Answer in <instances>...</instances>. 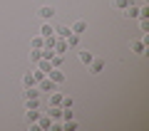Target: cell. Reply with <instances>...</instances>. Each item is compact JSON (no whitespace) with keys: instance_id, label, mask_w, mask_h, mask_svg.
Segmentation results:
<instances>
[{"instance_id":"cell-27","label":"cell","mask_w":149,"mask_h":131,"mask_svg":"<svg viewBox=\"0 0 149 131\" xmlns=\"http://www.w3.org/2000/svg\"><path fill=\"white\" fill-rule=\"evenodd\" d=\"M139 30H142V32L149 30V20H147V17H139Z\"/></svg>"},{"instance_id":"cell-14","label":"cell","mask_w":149,"mask_h":131,"mask_svg":"<svg viewBox=\"0 0 149 131\" xmlns=\"http://www.w3.org/2000/svg\"><path fill=\"white\" fill-rule=\"evenodd\" d=\"M92 59H95V54H92L90 50H80V62L85 64V67H87V64L92 62Z\"/></svg>"},{"instance_id":"cell-21","label":"cell","mask_w":149,"mask_h":131,"mask_svg":"<svg viewBox=\"0 0 149 131\" xmlns=\"http://www.w3.org/2000/svg\"><path fill=\"white\" fill-rule=\"evenodd\" d=\"M62 62H65V54H57V52H55L52 59H50V64H52V67H62Z\"/></svg>"},{"instance_id":"cell-22","label":"cell","mask_w":149,"mask_h":131,"mask_svg":"<svg viewBox=\"0 0 149 131\" xmlns=\"http://www.w3.org/2000/svg\"><path fill=\"white\" fill-rule=\"evenodd\" d=\"M55 42H57V37H55V35L45 37V45H42V50H55Z\"/></svg>"},{"instance_id":"cell-16","label":"cell","mask_w":149,"mask_h":131,"mask_svg":"<svg viewBox=\"0 0 149 131\" xmlns=\"http://www.w3.org/2000/svg\"><path fill=\"white\" fill-rule=\"evenodd\" d=\"M37 35H42V37H50V35H55V27L50 25V22H42V27H40V32Z\"/></svg>"},{"instance_id":"cell-15","label":"cell","mask_w":149,"mask_h":131,"mask_svg":"<svg viewBox=\"0 0 149 131\" xmlns=\"http://www.w3.org/2000/svg\"><path fill=\"white\" fill-rule=\"evenodd\" d=\"M70 30H72L74 35H82V32L87 30V22H85V20H77V22H74L72 27H70Z\"/></svg>"},{"instance_id":"cell-7","label":"cell","mask_w":149,"mask_h":131,"mask_svg":"<svg viewBox=\"0 0 149 131\" xmlns=\"http://www.w3.org/2000/svg\"><path fill=\"white\" fill-rule=\"evenodd\" d=\"M122 15L129 17V20H139V5H129V8H124Z\"/></svg>"},{"instance_id":"cell-24","label":"cell","mask_w":149,"mask_h":131,"mask_svg":"<svg viewBox=\"0 0 149 131\" xmlns=\"http://www.w3.org/2000/svg\"><path fill=\"white\" fill-rule=\"evenodd\" d=\"M60 106H62V109H72L74 99H72V97H62V104H60Z\"/></svg>"},{"instance_id":"cell-10","label":"cell","mask_w":149,"mask_h":131,"mask_svg":"<svg viewBox=\"0 0 149 131\" xmlns=\"http://www.w3.org/2000/svg\"><path fill=\"white\" fill-rule=\"evenodd\" d=\"M45 114H47L52 121H62V119H60V116H62V106H47Z\"/></svg>"},{"instance_id":"cell-17","label":"cell","mask_w":149,"mask_h":131,"mask_svg":"<svg viewBox=\"0 0 149 131\" xmlns=\"http://www.w3.org/2000/svg\"><path fill=\"white\" fill-rule=\"evenodd\" d=\"M42 45H45V37L42 35H35L30 40V47H35V50H42Z\"/></svg>"},{"instance_id":"cell-9","label":"cell","mask_w":149,"mask_h":131,"mask_svg":"<svg viewBox=\"0 0 149 131\" xmlns=\"http://www.w3.org/2000/svg\"><path fill=\"white\" fill-rule=\"evenodd\" d=\"M37 126H40V131H47L50 126H52V119L42 111V114H40V119H37Z\"/></svg>"},{"instance_id":"cell-28","label":"cell","mask_w":149,"mask_h":131,"mask_svg":"<svg viewBox=\"0 0 149 131\" xmlns=\"http://www.w3.org/2000/svg\"><path fill=\"white\" fill-rule=\"evenodd\" d=\"M139 3H147V0H139Z\"/></svg>"},{"instance_id":"cell-18","label":"cell","mask_w":149,"mask_h":131,"mask_svg":"<svg viewBox=\"0 0 149 131\" xmlns=\"http://www.w3.org/2000/svg\"><path fill=\"white\" fill-rule=\"evenodd\" d=\"M67 40H57V42H55V52H57V54H65V52H67Z\"/></svg>"},{"instance_id":"cell-23","label":"cell","mask_w":149,"mask_h":131,"mask_svg":"<svg viewBox=\"0 0 149 131\" xmlns=\"http://www.w3.org/2000/svg\"><path fill=\"white\" fill-rule=\"evenodd\" d=\"M30 74L35 77V82H40V79H45V77H47V74H45L42 69H37V67H35V69H30Z\"/></svg>"},{"instance_id":"cell-25","label":"cell","mask_w":149,"mask_h":131,"mask_svg":"<svg viewBox=\"0 0 149 131\" xmlns=\"http://www.w3.org/2000/svg\"><path fill=\"white\" fill-rule=\"evenodd\" d=\"M25 109H40V99H25Z\"/></svg>"},{"instance_id":"cell-19","label":"cell","mask_w":149,"mask_h":131,"mask_svg":"<svg viewBox=\"0 0 149 131\" xmlns=\"http://www.w3.org/2000/svg\"><path fill=\"white\" fill-rule=\"evenodd\" d=\"M35 77H32V74L30 72H25V74H22V87H25V89H27V87H35Z\"/></svg>"},{"instance_id":"cell-3","label":"cell","mask_w":149,"mask_h":131,"mask_svg":"<svg viewBox=\"0 0 149 131\" xmlns=\"http://www.w3.org/2000/svg\"><path fill=\"white\" fill-rule=\"evenodd\" d=\"M47 77L52 79V82H57V84H65V72H62V67H52L47 72Z\"/></svg>"},{"instance_id":"cell-4","label":"cell","mask_w":149,"mask_h":131,"mask_svg":"<svg viewBox=\"0 0 149 131\" xmlns=\"http://www.w3.org/2000/svg\"><path fill=\"white\" fill-rule=\"evenodd\" d=\"M87 69H90V74H100V72H104V59H92L90 64H87Z\"/></svg>"},{"instance_id":"cell-26","label":"cell","mask_w":149,"mask_h":131,"mask_svg":"<svg viewBox=\"0 0 149 131\" xmlns=\"http://www.w3.org/2000/svg\"><path fill=\"white\" fill-rule=\"evenodd\" d=\"M60 119H62V121H72L74 119V111L72 109H62V116H60Z\"/></svg>"},{"instance_id":"cell-20","label":"cell","mask_w":149,"mask_h":131,"mask_svg":"<svg viewBox=\"0 0 149 131\" xmlns=\"http://www.w3.org/2000/svg\"><path fill=\"white\" fill-rule=\"evenodd\" d=\"M67 47H70V50H74V47H80V35H74V32H72V35L67 37Z\"/></svg>"},{"instance_id":"cell-8","label":"cell","mask_w":149,"mask_h":131,"mask_svg":"<svg viewBox=\"0 0 149 131\" xmlns=\"http://www.w3.org/2000/svg\"><path fill=\"white\" fill-rule=\"evenodd\" d=\"M70 35H72V30H70L67 25H60V27H55V37H57V40H67Z\"/></svg>"},{"instance_id":"cell-11","label":"cell","mask_w":149,"mask_h":131,"mask_svg":"<svg viewBox=\"0 0 149 131\" xmlns=\"http://www.w3.org/2000/svg\"><path fill=\"white\" fill-rule=\"evenodd\" d=\"M62 92H50V99H47V106H60L62 104Z\"/></svg>"},{"instance_id":"cell-2","label":"cell","mask_w":149,"mask_h":131,"mask_svg":"<svg viewBox=\"0 0 149 131\" xmlns=\"http://www.w3.org/2000/svg\"><path fill=\"white\" fill-rule=\"evenodd\" d=\"M37 15H40V20H45V22H50L55 17V8L52 5H42L40 10H37Z\"/></svg>"},{"instance_id":"cell-13","label":"cell","mask_w":149,"mask_h":131,"mask_svg":"<svg viewBox=\"0 0 149 131\" xmlns=\"http://www.w3.org/2000/svg\"><path fill=\"white\" fill-rule=\"evenodd\" d=\"M27 57H30V64L35 67L40 59H42V50H35V47H30V52H27Z\"/></svg>"},{"instance_id":"cell-6","label":"cell","mask_w":149,"mask_h":131,"mask_svg":"<svg viewBox=\"0 0 149 131\" xmlns=\"http://www.w3.org/2000/svg\"><path fill=\"white\" fill-rule=\"evenodd\" d=\"M40 114H42L40 109H25V121H27V124H37Z\"/></svg>"},{"instance_id":"cell-12","label":"cell","mask_w":149,"mask_h":131,"mask_svg":"<svg viewBox=\"0 0 149 131\" xmlns=\"http://www.w3.org/2000/svg\"><path fill=\"white\" fill-rule=\"evenodd\" d=\"M22 99H40V89H37V84H35V87H27V89L22 92Z\"/></svg>"},{"instance_id":"cell-5","label":"cell","mask_w":149,"mask_h":131,"mask_svg":"<svg viewBox=\"0 0 149 131\" xmlns=\"http://www.w3.org/2000/svg\"><path fill=\"white\" fill-rule=\"evenodd\" d=\"M129 50H132V52H137V54H147V52H149L147 45H144L142 40H132V42H129Z\"/></svg>"},{"instance_id":"cell-1","label":"cell","mask_w":149,"mask_h":131,"mask_svg":"<svg viewBox=\"0 0 149 131\" xmlns=\"http://www.w3.org/2000/svg\"><path fill=\"white\" fill-rule=\"evenodd\" d=\"M37 89H40V92H57V89H60V84L52 82L50 77H45V79H40V82H37Z\"/></svg>"}]
</instances>
